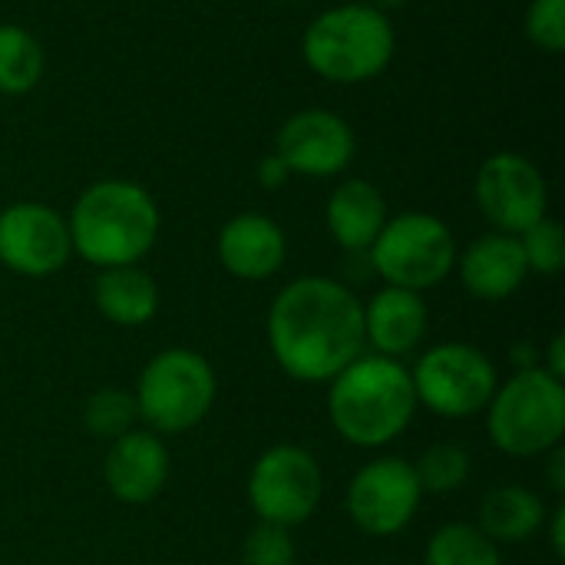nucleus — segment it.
I'll return each instance as SVG.
<instances>
[{"instance_id":"b1692460","label":"nucleus","mask_w":565,"mask_h":565,"mask_svg":"<svg viewBox=\"0 0 565 565\" xmlns=\"http://www.w3.org/2000/svg\"><path fill=\"white\" fill-rule=\"evenodd\" d=\"M136 420H139V411H136V397L129 391H119V387H103L96 391L86 407H83V424L89 434L103 437V440H116L129 430H136Z\"/></svg>"},{"instance_id":"20e7f679","label":"nucleus","mask_w":565,"mask_h":565,"mask_svg":"<svg viewBox=\"0 0 565 565\" xmlns=\"http://www.w3.org/2000/svg\"><path fill=\"white\" fill-rule=\"evenodd\" d=\"M397 36L374 3H341L311 20L301 40L305 63L331 83H367L394 56Z\"/></svg>"},{"instance_id":"ddd939ff","label":"nucleus","mask_w":565,"mask_h":565,"mask_svg":"<svg viewBox=\"0 0 565 565\" xmlns=\"http://www.w3.org/2000/svg\"><path fill=\"white\" fill-rule=\"evenodd\" d=\"M275 152L291 172L328 179L351 166L354 159V132L351 126L328 109H301L295 113L281 132Z\"/></svg>"},{"instance_id":"0eeeda50","label":"nucleus","mask_w":565,"mask_h":565,"mask_svg":"<svg viewBox=\"0 0 565 565\" xmlns=\"http://www.w3.org/2000/svg\"><path fill=\"white\" fill-rule=\"evenodd\" d=\"M374 271L407 291H427L457 268V238L437 215L404 212L387 218L374 245L367 248Z\"/></svg>"},{"instance_id":"dca6fc26","label":"nucleus","mask_w":565,"mask_h":565,"mask_svg":"<svg viewBox=\"0 0 565 565\" xmlns=\"http://www.w3.org/2000/svg\"><path fill=\"white\" fill-rule=\"evenodd\" d=\"M288 255L285 232L258 212H245L225 222L218 232V262L228 275L242 281H265L271 278Z\"/></svg>"},{"instance_id":"f257e3e1","label":"nucleus","mask_w":565,"mask_h":565,"mask_svg":"<svg viewBox=\"0 0 565 565\" xmlns=\"http://www.w3.org/2000/svg\"><path fill=\"white\" fill-rule=\"evenodd\" d=\"M268 348L301 384H331L364 354V305L324 275H305L278 291L268 311Z\"/></svg>"},{"instance_id":"9d476101","label":"nucleus","mask_w":565,"mask_h":565,"mask_svg":"<svg viewBox=\"0 0 565 565\" xmlns=\"http://www.w3.org/2000/svg\"><path fill=\"white\" fill-rule=\"evenodd\" d=\"M420 500L424 490L417 483L414 463L401 457H381L354 473L344 493V510L361 533L387 540L411 526Z\"/></svg>"},{"instance_id":"f03ea898","label":"nucleus","mask_w":565,"mask_h":565,"mask_svg":"<svg viewBox=\"0 0 565 565\" xmlns=\"http://www.w3.org/2000/svg\"><path fill=\"white\" fill-rule=\"evenodd\" d=\"M417 414L411 371L381 354H361L328 391V417L338 437L361 450L397 440Z\"/></svg>"},{"instance_id":"c756f323","label":"nucleus","mask_w":565,"mask_h":565,"mask_svg":"<svg viewBox=\"0 0 565 565\" xmlns=\"http://www.w3.org/2000/svg\"><path fill=\"white\" fill-rule=\"evenodd\" d=\"M546 374H553L556 381H563L565 377V338L563 334H556L553 338V344H550V364L543 367Z\"/></svg>"},{"instance_id":"2eb2a0df","label":"nucleus","mask_w":565,"mask_h":565,"mask_svg":"<svg viewBox=\"0 0 565 565\" xmlns=\"http://www.w3.org/2000/svg\"><path fill=\"white\" fill-rule=\"evenodd\" d=\"M427 324L430 311L420 291L387 285L364 305V344L391 361L414 354L427 338Z\"/></svg>"},{"instance_id":"4be33fe9","label":"nucleus","mask_w":565,"mask_h":565,"mask_svg":"<svg viewBox=\"0 0 565 565\" xmlns=\"http://www.w3.org/2000/svg\"><path fill=\"white\" fill-rule=\"evenodd\" d=\"M424 565H503L500 546L480 533L473 523H447L440 526L427 550Z\"/></svg>"},{"instance_id":"5701e85b","label":"nucleus","mask_w":565,"mask_h":565,"mask_svg":"<svg viewBox=\"0 0 565 565\" xmlns=\"http://www.w3.org/2000/svg\"><path fill=\"white\" fill-rule=\"evenodd\" d=\"M414 473L424 493L447 497L470 480L473 460L460 444H434L420 454V460L414 463Z\"/></svg>"},{"instance_id":"1a4fd4ad","label":"nucleus","mask_w":565,"mask_h":565,"mask_svg":"<svg viewBox=\"0 0 565 565\" xmlns=\"http://www.w3.org/2000/svg\"><path fill=\"white\" fill-rule=\"evenodd\" d=\"M324 473L311 450L295 444L268 447L248 473V503L262 523H308L321 503Z\"/></svg>"},{"instance_id":"f8f14e48","label":"nucleus","mask_w":565,"mask_h":565,"mask_svg":"<svg viewBox=\"0 0 565 565\" xmlns=\"http://www.w3.org/2000/svg\"><path fill=\"white\" fill-rule=\"evenodd\" d=\"M73 255L66 218L43 202H13L0 212V265L23 278H50Z\"/></svg>"},{"instance_id":"f3484780","label":"nucleus","mask_w":565,"mask_h":565,"mask_svg":"<svg viewBox=\"0 0 565 565\" xmlns=\"http://www.w3.org/2000/svg\"><path fill=\"white\" fill-rule=\"evenodd\" d=\"M526 275L530 268L516 235L490 232L460 255V281L480 301H503L516 295Z\"/></svg>"},{"instance_id":"412c9836","label":"nucleus","mask_w":565,"mask_h":565,"mask_svg":"<svg viewBox=\"0 0 565 565\" xmlns=\"http://www.w3.org/2000/svg\"><path fill=\"white\" fill-rule=\"evenodd\" d=\"M43 76V50L36 36L17 23H0V93L23 96Z\"/></svg>"},{"instance_id":"a878e982","label":"nucleus","mask_w":565,"mask_h":565,"mask_svg":"<svg viewBox=\"0 0 565 565\" xmlns=\"http://www.w3.org/2000/svg\"><path fill=\"white\" fill-rule=\"evenodd\" d=\"M295 540L288 526L258 523L242 543V565H295Z\"/></svg>"},{"instance_id":"4468645a","label":"nucleus","mask_w":565,"mask_h":565,"mask_svg":"<svg viewBox=\"0 0 565 565\" xmlns=\"http://www.w3.org/2000/svg\"><path fill=\"white\" fill-rule=\"evenodd\" d=\"M106 490L129 507L152 503L169 480V450L152 430H129L116 437L103 460Z\"/></svg>"},{"instance_id":"a211bd4d","label":"nucleus","mask_w":565,"mask_h":565,"mask_svg":"<svg viewBox=\"0 0 565 565\" xmlns=\"http://www.w3.org/2000/svg\"><path fill=\"white\" fill-rule=\"evenodd\" d=\"M324 218L344 252H367L387 222V202L367 179H348L331 192Z\"/></svg>"},{"instance_id":"39448f33","label":"nucleus","mask_w":565,"mask_h":565,"mask_svg":"<svg viewBox=\"0 0 565 565\" xmlns=\"http://www.w3.org/2000/svg\"><path fill=\"white\" fill-rule=\"evenodd\" d=\"M487 430L507 457H543L563 444L565 387L543 367L516 371L487 404Z\"/></svg>"},{"instance_id":"9b49d317","label":"nucleus","mask_w":565,"mask_h":565,"mask_svg":"<svg viewBox=\"0 0 565 565\" xmlns=\"http://www.w3.org/2000/svg\"><path fill=\"white\" fill-rule=\"evenodd\" d=\"M473 195L483 218L503 235L526 232L530 225L546 218V205H550L543 172L520 152L490 156L477 172Z\"/></svg>"},{"instance_id":"393cba45","label":"nucleus","mask_w":565,"mask_h":565,"mask_svg":"<svg viewBox=\"0 0 565 565\" xmlns=\"http://www.w3.org/2000/svg\"><path fill=\"white\" fill-rule=\"evenodd\" d=\"M520 238V248H523V258H526V268L536 271V275H559L565 265V232L559 222L553 218H540L536 225H530L526 232L516 235Z\"/></svg>"},{"instance_id":"2f4dec72","label":"nucleus","mask_w":565,"mask_h":565,"mask_svg":"<svg viewBox=\"0 0 565 565\" xmlns=\"http://www.w3.org/2000/svg\"><path fill=\"white\" fill-rule=\"evenodd\" d=\"M401 3H407V0H374L377 10H384V7H401Z\"/></svg>"},{"instance_id":"c85d7f7f","label":"nucleus","mask_w":565,"mask_h":565,"mask_svg":"<svg viewBox=\"0 0 565 565\" xmlns=\"http://www.w3.org/2000/svg\"><path fill=\"white\" fill-rule=\"evenodd\" d=\"M553 457H550V487H553V493L556 497H563L565 493V450L563 447H556V450H550Z\"/></svg>"},{"instance_id":"aec40b11","label":"nucleus","mask_w":565,"mask_h":565,"mask_svg":"<svg viewBox=\"0 0 565 565\" xmlns=\"http://www.w3.org/2000/svg\"><path fill=\"white\" fill-rule=\"evenodd\" d=\"M546 523V503L530 487L500 483L480 503V533L497 546H516L536 536Z\"/></svg>"},{"instance_id":"cd10ccee","label":"nucleus","mask_w":565,"mask_h":565,"mask_svg":"<svg viewBox=\"0 0 565 565\" xmlns=\"http://www.w3.org/2000/svg\"><path fill=\"white\" fill-rule=\"evenodd\" d=\"M288 175H291V169L281 162V156H278V152H271V156H265V159L258 162V182H262L265 189H278V185H285V182H288Z\"/></svg>"},{"instance_id":"6ab92c4d","label":"nucleus","mask_w":565,"mask_h":565,"mask_svg":"<svg viewBox=\"0 0 565 565\" xmlns=\"http://www.w3.org/2000/svg\"><path fill=\"white\" fill-rule=\"evenodd\" d=\"M93 301L109 324L139 328L159 311V285L139 265L99 268L93 281Z\"/></svg>"},{"instance_id":"7ed1b4c3","label":"nucleus","mask_w":565,"mask_h":565,"mask_svg":"<svg viewBox=\"0 0 565 565\" xmlns=\"http://www.w3.org/2000/svg\"><path fill=\"white\" fill-rule=\"evenodd\" d=\"M73 252L96 268L136 265L159 238L152 195L126 179H103L79 192L66 218Z\"/></svg>"},{"instance_id":"423d86ee","label":"nucleus","mask_w":565,"mask_h":565,"mask_svg":"<svg viewBox=\"0 0 565 565\" xmlns=\"http://www.w3.org/2000/svg\"><path fill=\"white\" fill-rule=\"evenodd\" d=\"M218 384L212 364L192 348L159 351L136 381V411L152 434H185L199 427L212 404Z\"/></svg>"},{"instance_id":"bb28decb","label":"nucleus","mask_w":565,"mask_h":565,"mask_svg":"<svg viewBox=\"0 0 565 565\" xmlns=\"http://www.w3.org/2000/svg\"><path fill=\"white\" fill-rule=\"evenodd\" d=\"M526 36L546 53H563L565 0H533L526 10Z\"/></svg>"},{"instance_id":"7c9ffc66","label":"nucleus","mask_w":565,"mask_h":565,"mask_svg":"<svg viewBox=\"0 0 565 565\" xmlns=\"http://www.w3.org/2000/svg\"><path fill=\"white\" fill-rule=\"evenodd\" d=\"M565 507H556L553 510V530H550V543H553V553H556V559H563L565 556Z\"/></svg>"},{"instance_id":"6e6552de","label":"nucleus","mask_w":565,"mask_h":565,"mask_svg":"<svg viewBox=\"0 0 565 565\" xmlns=\"http://www.w3.org/2000/svg\"><path fill=\"white\" fill-rule=\"evenodd\" d=\"M411 381L417 407H427L447 420L483 414L500 387L493 361L480 348L460 341H447L420 354Z\"/></svg>"}]
</instances>
